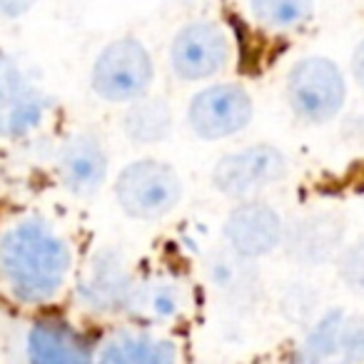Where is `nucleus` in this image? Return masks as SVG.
Returning a JSON list of instances; mask_svg holds the SVG:
<instances>
[{
	"label": "nucleus",
	"mask_w": 364,
	"mask_h": 364,
	"mask_svg": "<svg viewBox=\"0 0 364 364\" xmlns=\"http://www.w3.org/2000/svg\"><path fill=\"white\" fill-rule=\"evenodd\" d=\"M70 247L46 220H18L0 235V282L16 302L46 304L55 299L70 277Z\"/></svg>",
	"instance_id": "1"
},
{
	"label": "nucleus",
	"mask_w": 364,
	"mask_h": 364,
	"mask_svg": "<svg viewBox=\"0 0 364 364\" xmlns=\"http://www.w3.org/2000/svg\"><path fill=\"white\" fill-rule=\"evenodd\" d=\"M115 203L127 218L157 223L175 213L185 198L182 177L170 162L142 157L120 170L115 180Z\"/></svg>",
	"instance_id": "2"
},
{
	"label": "nucleus",
	"mask_w": 364,
	"mask_h": 364,
	"mask_svg": "<svg viewBox=\"0 0 364 364\" xmlns=\"http://www.w3.org/2000/svg\"><path fill=\"white\" fill-rule=\"evenodd\" d=\"M284 100L299 122L327 125L344 110L347 102L344 73L324 55L299 58L284 80Z\"/></svg>",
	"instance_id": "3"
},
{
	"label": "nucleus",
	"mask_w": 364,
	"mask_h": 364,
	"mask_svg": "<svg viewBox=\"0 0 364 364\" xmlns=\"http://www.w3.org/2000/svg\"><path fill=\"white\" fill-rule=\"evenodd\" d=\"M155 63L137 38H117L97 53L90 70V85L110 105H130L150 92Z\"/></svg>",
	"instance_id": "4"
},
{
	"label": "nucleus",
	"mask_w": 364,
	"mask_h": 364,
	"mask_svg": "<svg viewBox=\"0 0 364 364\" xmlns=\"http://www.w3.org/2000/svg\"><path fill=\"white\" fill-rule=\"evenodd\" d=\"M289 175V157L269 142H257L223 155L213 167V188L232 200H257Z\"/></svg>",
	"instance_id": "5"
},
{
	"label": "nucleus",
	"mask_w": 364,
	"mask_h": 364,
	"mask_svg": "<svg viewBox=\"0 0 364 364\" xmlns=\"http://www.w3.org/2000/svg\"><path fill=\"white\" fill-rule=\"evenodd\" d=\"M232 36L218 21H193L175 33L170 68L177 80L203 82L218 77L232 63Z\"/></svg>",
	"instance_id": "6"
},
{
	"label": "nucleus",
	"mask_w": 364,
	"mask_h": 364,
	"mask_svg": "<svg viewBox=\"0 0 364 364\" xmlns=\"http://www.w3.org/2000/svg\"><path fill=\"white\" fill-rule=\"evenodd\" d=\"M255 117L252 95L240 82H213L190 100L188 125L205 142L228 140L247 130Z\"/></svg>",
	"instance_id": "7"
},
{
	"label": "nucleus",
	"mask_w": 364,
	"mask_h": 364,
	"mask_svg": "<svg viewBox=\"0 0 364 364\" xmlns=\"http://www.w3.org/2000/svg\"><path fill=\"white\" fill-rule=\"evenodd\" d=\"M294 364H364V317L332 309L309 327Z\"/></svg>",
	"instance_id": "8"
},
{
	"label": "nucleus",
	"mask_w": 364,
	"mask_h": 364,
	"mask_svg": "<svg viewBox=\"0 0 364 364\" xmlns=\"http://www.w3.org/2000/svg\"><path fill=\"white\" fill-rule=\"evenodd\" d=\"M347 245V220L334 210H312L284 223L282 250L294 264L319 267L339 257Z\"/></svg>",
	"instance_id": "9"
},
{
	"label": "nucleus",
	"mask_w": 364,
	"mask_h": 364,
	"mask_svg": "<svg viewBox=\"0 0 364 364\" xmlns=\"http://www.w3.org/2000/svg\"><path fill=\"white\" fill-rule=\"evenodd\" d=\"M225 247L245 259H259L282 247L284 220L262 200H242L230 210L223 225Z\"/></svg>",
	"instance_id": "10"
},
{
	"label": "nucleus",
	"mask_w": 364,
	"mask_h": 364,
	"mask_svg": "<svg viewBox=\"0 0 364 364\" xmlns=\"http://www.w3.org/2000/svg\"><path fill=\"white\" fill-rule=\"evenodd\" d=\"M135 274L125 255L117 250H100L90 259L80 284L77 297L80 304L97 314H120L127 312V304L135 292Z\"/></svg>",
	"instance_id": "11"
},
{
	"label": "nucleus",
	"mask_w": 364,
	"mask_h": 364,
	"mask_svg": "<svg viewBox=\"0 0 364 364\" xmlns=\"http://www.w3.org/2000/svg\"><path fill=\"white\" fill-rule=\"evenodd\" d=\"M46 95L8 58H0V137L21 140L43 125Z\"/></svg>",
	"instance_id": "12"
},
{
	"label": "nucleus",
	"mask_w": 364,
	"mask_h": 364,
	"mask_svg": "<svg viewBox=\"0 0 364 364\" xmlns=\"http://www.w3.org/2000/svg\"><path fill=\"white\" fill-rule=\"evenodd\" d=\"M58 177L77 198H90L107 177V152L92 132H75L58 152Z\"/></svg>",
	"instance_id": "13"
},
{
	"label": "nucleus",
	"mask_w": 364,
	"mask_h": 364,
	"mask_svg": "<svg viewBox=\"0 0 364 364\" xmlns=\"http://www.w3.org/2000/svg\"><path fill=\"white\" fill-rule=\"evenodd\" d=\"M28 364H95V354L73 324L43 317L28 332Z\"/></svg>",
	"instance_id": "14"
},
{
	"label": "nucleus",
	"mask_w": 364,
	"mask_h": 364,
	"mask_svg": "<svg viewBox=\"0 0 364 364\" xmlns=\"http://www.w3.org/2000/svg\"><path fill=\"white\" fill-rule=\"evenodd\" d=\"M190 304L188 287L175 277L137 279L127 314L147 324H170L185 317Z\"/></svg>",
	"instance_id": "15"
},
{
	"label": "nucleus",
	"mask_w": 364,
	"mask_h": 364,
	"mask_svg": "<svg viewBox=\"0 0 364 364\" xmlns=\"http://www.w3.org/2000/svg\"><path fill=\"white\" fill-rule=\"evenodd\" d=\"M95 364H177V347L150 332H117L105 339Z\"/></svg>",
	"instance_id": "16"
},
{
	"label": "nucleus",
	"mask_w": 364,
	"mask_h": 364,
	"mask_svg": "<svg viewBox=\"0 0 364 364\" xmlns=\"http://www.w3.org/2000/svg\"><path fill=\"white\" fill-rule=\"evenodd\" d=\"M122 135L132 145H157L167 140L175 127V115L165 97H140L122 112Z\"/></svg>",
	"instance_id": "17"
},
{
	"label": "nucleus",
	"mask_w": 364,
	"mask_h": 364,
	"mask_svg": "<svg viewBox=\"0 0 364 364\" xmlns=\"http://www.w3.org/2000/svg\"><path fill=\"white\" fill-rule=\"evenodd\" d=\"M208 274L213 287L235 302H250L257 292V269L255 259H245L232 250H218L208 259Z\"/></svg>",
	"instance_id": "18"
},
{
	"label": "nucleus",
	"mask_w": 364,
	"mask_h": 364,
	"mask_svg": "<svg viewBox=\"0 0 364 364\" xmlns=\"http://www.w3.org/2000/svg\"><path fill=\"white\" fill-rule=\"evenodd\" d=\"M250 13L264 31L292 33L314 18V0H250Z\"/></svg>",
	"instance_id": "19"
},
{
	"label": "nucleus",
	"mask_w": 364,
	"mask_h": 364,
	"mask_svg": "<svg viewBox=\"0 0 364 364\" xmlns=\"http://www.w3.org/2000/svg\"><path fill=\"white\" fill-rule=\"evenodd\" d=\"M334 264H337V274L344 287L357 294H364V237L344 245Z\"/></svg>",
	"instance_id": "20"
},
{
	"label": "nucleus",
	"mask_w": 364,
	"mask_h": 364,
	"mask_svg": "<svg viewBox=\"0 0 364 364\" xmlns=\"http://www.w3.org/2000/svg\"><path fill=\"white\" fill-rule=\"evenodd\" d=\"M38 0H0V16L3 18H21L36 8Z\"/></svg>",
	"instance_id": "21"
},
{
	"label": "nucleus",
	"mask_w": 364,
	"mask_h": 364,
	"mask_svg": "<svg viewBox=\"0 0 364 364\" xmlns=\"http://www.w3.org/2000/svg\"><path fill=\"white\" fill-rule=\"evenodd\" d=\"M349 68H352V77H354V82H357V85L364 90V41L359 43L357 48H354V53H352V63H349Z\"/></svg>",
	"instance_id": "22"
}]
</instances>
